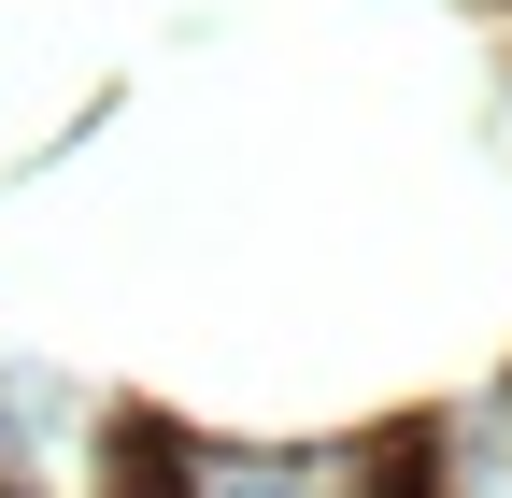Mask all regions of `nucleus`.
I'll list each match as a JSON object with an SVG mask.
<instances>
[{
	"mask_svg": "<svg viewBox=\"0 0 512 498\" xmlns=\"http://www.w3.org/2000/svg\"><path fill=\"white\" fill-rule=\"evenodd\" d=\"M214 498H313V484H214Z\"/></svg>",
	"mask_w": 512,
	"mask_h": 498,
	"instance_id": "f257e3e1",
	"label": "nucleus"
}]
</instances>
